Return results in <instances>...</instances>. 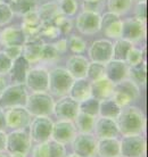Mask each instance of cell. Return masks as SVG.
<instances>
[{
    "label": "cell",
    "mask_w": 148,
    "mask_h": 157,
    "mask_svg": "<svg viewBox=\"0 0 148 157\" xmlns=\"http://www.w3.org/2000/svg\"><path fill=\"white\" fill-rule=\"evenodd\" d=\"M97 154L99 157L120 156V140L115 138H103L97 141Z\"/></svg>",
    "instance_id": "83f0119b"
},
{
    "label": "cell",
    "mask_w": 148,
    "mask_h": 157,
    "mask_svg": "<svg viewBox=\"0 0 148 157\" xmlns=\"http://www.w3.org/2000/svg\"><path fill=\"white\" fill-rule=\"evenodd\" d=\"M133 47V43L125 39H117L115 43H113V58L119 60H124L130 49Z\"/></svg>",
    "instance_id": "836d02e7"
},
{
    "label": "cell",
    "mask_w": 148,
    "mask_h": 157,
    "mask_svg": "<svg viewBox=\"0 0 148 157\" xmlns=\"http://www.w3.org/2000/svg\"><path fill=\"white\" fill-rule=\"evenodd\" d=\"M59 12L65 16H73L78 10V1L76 0H58Z\"/></svg>",
    "instance_id": "60d3db41"
},
{
    "label": "cell",
    "mask_w": 148,
    "mask_h": 157,
    "mask_svg": "<svg viewBox=\"0 0 148 157\" xmlns=\"http://www.w3.org/2000/svg\"><path fill=\"white\" fill-rule=\"evenodd\" d=\"M0 157H9L6 153H4V151H0Z\"/></svg>",
    "instance_id": "11a10c76"
},
{
    "label": "cell",
    "mask_w": 148,
    "mask_h": 157,
    "mask_svg": "<svg viewBox=\"0 0 148 157\" xmlns=\"http://www.w3.org/2000/svg\"><path fill=\"white\" fill-rule=\"evenodd\" d=\"M145 23L141 21L134 18H128L127 21H123L122 26V39H125L130 42L139 41L145 36Z\"/></svg>",
    "instance_id": "ac0fdd59"
},
{
    "label": "cell",
    "mask_w": 148,
    "mask_h": 157,
    "mask_svg": "<svg viewBox=\"0 0 148 157\" xmlns=\"http://www.w3.org/2000/svg\"><path fill=\"white\" fill-rule=\"evenodd\" d=\"M40 28H41V21L37 9L31 10L23 15V24H22V31L25 34L26 39H33L40 36Z\"/></svg>",
    "instance_id": "ffe728a7"
},
{
    "label": "cell",
    "mask_w": 148,
    "mask_h": 157,
    "mask_svg": "<svg viewBox=\"0 0 148 157\" xmlns=\"http://www.w3.org/2000/svg\"><path fill=\"white\" fill-rule=\"evenodd\" d=\"M43 41L39 38H33V39H26L25 43L23 44V51L22 55L25 57L30 64L38 63L40 62L41 57V50H42Z\"/></svg>",
    "instance_id": "cb8c5ba5"
},
{
    "label": "cell",
    "mask_w": 148,
    "mask_h": 157,
    "mask_svg": "<svg viewBox=\"0 0 148 157\" xmlns=\"http://www.w3.org/2000/svg\"><path fill=\"white\" fill-rule=\"evenodd\" d=\"M6 125L13 130L25 129L31 122V115L25 106H17L8 108L5 112Z\"/></svg>",
    "instance_id": "8fae6325"
},
{
    "label": "cell",
    "mask_w": 148,
    "mask_h": 157,
    "mask_svg": "<svg viewBox=\"0 0 148 157\" xmlns=\"http://www.w3.org/2000/svg\"><path fill=\"white\" fill-rule=\"evenodd\" d=\"M145 54L144 50H141L139 48L132 47L130 49V51L127 55V58H125V63L128 64L129 66H134V65H138V64L142 63L145 60Z\"/></svg>",
    "instance_id": "f35d334b"
},
{
    "label": "cell",
    "mask_w": 148,
    "mask_h": 157,
    "mask_svg": "<svg viewBox=\"0 0 148 157\" xmlns=\"http://www.w3.org/2000/svg\"><path fill=\"white\" fill-rule=\"evenodd\" d=\"M68 94L78 102L89 98L91 96V82L87 78H74L68 90Z\"/></svg>",
    "instance_id": "7402d4cb"
},
{
    "label": "cell",
    "mask_w": 148,
    "mask_h": 157,
    "mask_svg": "<svg viewBox=\"0 0 148 157\" xmlns=\"http://www.w3.org/2000/svg\"><path fill=\"white\" fill-rule=\"evenodd\" d=\"M75 26L83 34H95L98 31H100V15L95 10L86 9L76 17Z\"/></svg>",
    "instance_id": "30bf717a"
},
{
    "label": "cell",
    "mask_w": 148,
    "mask_h": 157,
    "mask_svg": "<svg viewBox=\"0 0 148 157\" xmlns=\"http://www.w3.org/2000/svg\"><path fill=\"white\" fill-rule=\"evenodd\" d=\"M91 157H95V156H91Z\"/></svg>",
    "instance_id": "91938a15"
},
{
    "label": "cell",
    "mask_w": 148,
    "mask_h": 157,
    "mask_svg": "<svg viewBox=\"0 0 148 157\" xmlns=\"http://www.w3.org/2000/svg\"><path fill=\"white\" fill-rule=\"evenodd\" d=\"M73 80L66 68L55 67L48 72V90L55 96H66Z\"/></svg>",
    "instance_id": "277c9868"
},
{
    "label": "cell",
    "mask_w": 148,
    "mask_h": 157,
    "mask_svg": "<svg viewBox=\"0 0 148 157\" xmlns=\"http://www.w3.org/2000/svg\"><path fill=\"white\" fill-rule=\"evenodd\" d=\"M146 151V141L141 134L123 136L120 141V156L142 157Z\"/></svg>",
    "instance_id": "52a82bcc"
},
{
    "label": "cell",
    "mask_w": 148,
    "mask_h": 157,
    "mask_svg": "<svg viewBox=\"0 0 148 157\" xmlns=\"http://www.w3.org/2000/svg\"><path fill=\"white\" fill-rule=\"evenodd\" d=\"M7 86V82H6V80L2 75H0V92L4 90L5 88Z\"/></svg>",
    "instance_id": "816d5d0a"
},
{
    "label": "cell",
    "mask_w": 148,
    "mask_h": 157,
    "mask_svg": "<svg viewBox=\"0 0 148 157\" xmlns=\"http://www.w3.org/2000/svg\"><path fill=\"white\" fill-rule=\"evenodd\" d=\"M59 56H60V54L56 50V48L54 47V44L43 43L40 62H45V63H49V64L55 63V62H57L59 59Z\"/></svg>",
    "instance_id": "74e56055"
},
{
    "label": "cell",
    "mask_w": 148,
    "mask_h": 157,
    "mask_svg": "<svg viewBox=\"0 0 148 157\" xmlns=\"http://www.w3.org/2000/svg\"><path fill=\"white\" fill-rule=\"evenodd\" d=\"M53 113L59 120L73 121L79 113V102L70 96H62V98L54 102Z\"/></svg>",
    "instance_id": "4fadbf2b"
},
{
    "label": "cell",
    "mask_w": 148,
    "mask_h": 157,
    "mask_svg": "<svg viewBox=\"0 0 148 157\" xmlns=\"http://www.w3.org/2000/svg\"><path fill=\"white\" fill-rule=\"evenodd\" d=\"M7 128L6 125V118H5V112L2 108H0V131H5Z\"/></svg>",
    "instance_id": "681fc988"
},
{
    "label": "cell",
    "mask_w": 148,
    "mask_h": 157,
    "mask_svg": "<svg viewBox=\"0 0 148 157\" xmlns=\"http://www.w3.org/2000/svg\"><path fill=\"white\" fill-rule=\"evenodd\" d=\"M121 110V107L114 101V99L111 98L103 99L99 101V112L98 115H100L103 117H109V118H116Z\"/></svg>",
    "instance_id": "f1b7e54d"
},
{
    "label": "cell",
    "mask_w": 148,
    "mask_h": 157,
    "mask_svg": "<svg viewBox=\"0 0 148 157\" xmlns=\"http://www.w3.org/2000/svg\"><path fill=\"white\" fill-rule=\"evenodd\" d=\"M65 157H80V156H78L76 154H71V155H67V156H65Z\"/></svg>",
    "instance_id": "9f6ffc18"
},
{
    "label": "cell",
    "mask_w": 148,
    "mask_h": 157,
    "mask_svg": "<svg viewBox=\"0 0 148 157\" xmlns=\"http://www.w3.org/2000/svg\"><path fill=\"white\" fill-rule=\"evenodd\" d=\"M137 1H142V0H137Z\"/></svg>",
    "instance_id": "6f0895ef"
},
{
    "label": "cell",
    "mask_w": 148,
    "mask_h": 157,
    "mask_svg": "<svg viewBox=\"0 0 148 157\" xmlns=\"http://www.w3.org/2000/svg\"><path fill=\"white\" fill-rule=\"evenodd\" d=\"M32 157H65V147L63 144L49 139L38 142L32 150Z\"/></svg>",
    "instance_id": "e0dca14e"
},
{
    "label": "cell",
    "mask_w": 148,
    "mask_h": 157,
    "mask_svg": "<svg viewBox=\"0 0 148 157\" xmlns=\"http://www.w3.org/2000/svg\"><path fill=\"white\" fill-rule=\"evenodd\" d=\"M27 96V88L24 83H14L12 86H7L0 92V108L8 109L12 107L25 106Z\"/></svg>",
    "instance_id": "3957f363"
},
{
    "label": "cell",
    "mask_w": 148,
    "mask_h": 157,
    "mask_svg": "<svg viewBox=\"0 0 148 157\" xmlns=\"http://www.w3.org/2000/svg\"><path fill=\"white\" fill-rule=\"evenodd\" d=\"M86 78L90 82L99 80V78H105V64L97 63V62H91L88 65Z\"/></svg>",
    "instance_id": "8d00e7d4"
},
{
    "label": "cell",
    "mask_w": 148,
    "mask_h": 157,
    "mask_svg": "<svg viewBox=\"0 0 148 157\" xmlns=\"http://www.w3.org/2000/svg\"><path fill=\"white\" fill-rule=\"evenodd\" d=\"M88 54L92 62L106 64L113 58V43L105 39L96 40L90 46Z\"/></svg>",
    "instance_id": "2e32d148"
},
{
    "label": "cell",
    "mask_w": 148,
    "mask_h": 157,
    "mask_svg": "<svg viewBox=\"0 0 148 157\" xmlns=\"http://www.w3.org/2000/svg\"><path fill=\"white\" fill-rule=\"evenodd\" d=\"M76 131L78 130L74 125L73 121L59 120L56 123H54V125H53L50 139L65 145V144H68V142L72 141V139L76 134Z\"/></svg>",
    "instance_id": "5bb4252c"
},
{
    "label": "cell",
    "mask_w": 148,
    "mask_h": 157,
    "mask_svg": "<svg viewBox=\"0 0 148 157\" xmlns=\"http://www.w3.org/2000/svg\"><path fill=\"white\" fill-rule=\"evenodd\" d=\"M127 78L132 81L139 88L144 86L145 83H146V63H145V60L142 63L138 64V65L129 66Z\"/></svg>",
    "instance_id": "f546056e"
},
{
    "label": "cell",
    "mask_w": 148,
    "mask_h": 157,
    "mask_svg": "<svg viewBox=\"0 0 148 157\" xmlns=\"http://www.w3.org/2000/svg\"><path fill=\"white\" fill-rule=\"evenodd\" d=\"M13 60L8 57L4 51H0V75L8 74V72L10 70Z\"/></svg>",
    "instance_id": "f6af8a7d"
},
{
    "label": "cell",
    "mask_w": 148,
    "mask_h": 157,
    "mask_svg": "<svg viewBox=\"0 0 148 157\" xmlns=\"http://www.w3.org/2000/svg\"><path fill=\"white\" fill-rule=\"evenodd\" d=\"M97 138L91 133H76L72 139L74 154L80 157H91L97 154Z\"/></svg>",
    "instance_id": "ba28073f"
},
{
    "label": "cell",
    "mask_w": 148,
    "mask_h": 157,
    "mask_svg": "<svg viewBox=\"0 0 148 157\" xmlns=\"http://www.w3.org/2000/svg\"><path fill=\"white\" fill-rule=\"evenodd\" d=\"M53 23L58 28L60 34H67L70 33L71 30L73 29V24H72V21L68 18V16H65L63 14H59L54 21Z\"/></svg>",
    "instance_id": "ab89813d"
},
{
    "label": "cell",
    "mask_w": 148,
    "mask_h": 157,
    "mask_svg": "<svg viewBox=\"0 0 148 157\" xmlns=\"http://www.w3.org/2000/svg\"><path fill=\"white\" fill-rule=\"evenodd\" d=\"M10 157H25V155H21V154H15V155H10Z\"/></svg>",
    "instance_id": "db71d44e"
},
{
    "label": "cell",
    "mask_w": 148,
    "mask_h": 157,
    "mask_svg": "<svg viewBox=\"0 0 148 157\" xmlns=\"http://www.w3.org/2000/svg\"><path fill=\"white\" fill-rule=\"evenodd\" d=\"M26 41L25 34L22 29L17 28H6L0 32V43L8 47V46H23Z\"/></svg>",
    "instance_id": "484cf974"
},
{
    "label": "cell",
    "mask_w": 148,
    "mask_h": 157,
    "mask_svg": "<svg viewBox=\"0 0 148 157\" xmlns=\"http://www.w3.org/2000/svg\"><path fill=\"white\" fill-rule=\"evenodd\" d=\"M88 65H89V62L86 57L81 55H73L67 60L66 70L73 78H86Z\"/></svg>",
    "instance_id": "d4e9b609"
},
{
    "label": "cell",
    "mask_w": 148,
    "mask_h": 157,
    "mask_svg": "<svg viewBox=\"0 0 148 157\" xmlns=\"http://www.w3.org/2000/svg\"><path fill=\"white\" fill-rule=\"evenodd\" d=\"M140 96L139 86L134 84L129 78H124L120 82L115 83L112 98L119 106L125 107L134 102Z\"/></svg>",
    "instance_id": "5b68a950"
},
{
    "label": "cell",
    "mask_w": 148,
    "mask_h": 157,
    "mask_svg": "<svg viewBox=\"0 0 148 157\" xmlns=\"http://www.w3.org/2000/svg\"><path fill=\"white\" fill-rule=\"evenodd\" d=\"M37 6V0H10L9 7L13 14L23 16L26 13L34 10Z\"/></svg>",
    "instance_id": "d6a6232c"
},
{
    "label": "cell",
    "mask_w": 148,
    "mask_h": 157,
    "mask_svg": "<svg viewBox=\"0 0 148 157\" xmlns=\"http://www.w3.org/2000/svg\"><path fill=\"white\" fill-rule=\"evenodd\" d=\"M53 44H54V47L56 48V50L58 51L60 55L64 54V52L67 50V48H68V43H67L66 39H60V40H58L57 42L53 43Z\"/></svg>",
    "instance_id": "c3c4849f"
},
{
    "label": "cell",
    "mask_w": 148,
    "mask_h": 157,
    "mask_svg": "<svg viewBox=\"0 0 148 157\" xmlns=\"http://www.w3.org/2000/svg\"><path fill=\"white\" fill-rule=\"evenodd\" d=\"M54 99L46 91L32 92L27 96L25 108L31 116H49L53 113Z\"/></svg>",
    "instance_id": "7a4b0ae2"
},
{
    "label": "cell",
    "mask_w": 148,
    "mask_h": 157,
    "mask_svg": "<svg viewBox=\"0 0 148 157\" xmlns=\"http://www.w3.org/2000/svg\"><path fill=\"white\" fill-rule=\"evenodd\" d=\"M30 137L31 140L38 142L47 141L51 138L54 122L48 116H34L30 122Z\"/></svg>",
    "instance_id": "9c48e42d"
},
{
    "label": "cell",
    "mask_w": 148,
    "mask_h": 157,
    "mask_svg": "<svg viewBox=\"0 0 148 157\" xmlns=\"http://www.w3.org/2000/svg\"><path fill=\"white\" fill-rule=\"evenodd\" d=\"M31 137L25 129H18L6 134V148L10 155H26L31 147Z\"/></svg>",
    "instance_id": "8992f818"
},
{
    "label": "cell",
    "mask_w": 148,
    "mask_h": 157,
    "mask_svg": "<svg viewBox=\"0 0 148 157\" xmlns=\"http://www.w3.org/2000/svg\"><path fill=\"white\" fill-rule=\"evenodd\" d=\"M40 36H43L48 38V39H57L60 36L58 28L55 25L53 22H46V23H41V28H40Z\"/></svg>",
    "instance_id": "b9f144b4"
},
{
    "label": "cell",
    "mask_w": 148,
    "mask_h": 157,
    "mask_svg": "<svg viewBox=\"0 0 148 157\" xmlns=\"http://www.w3.org/2000/svg\"><path fill=\"white\" fill-rule=\"evenodd\" d=\"M133 0H107V7L111 13L122 15L130 10Z\"/></svg>",
    "instance_id": "d590c367"
},
{
    "label": "cell",
    "mask_w": 148,
    "mask_h": 157,
    "mask_svg": "<svg viewBox=\"0 0 148 157\" xmlns=\"http://www.w3.org/2000/svg\"><path fill=\"white\" fill-rule=\"evenodd\" d=\"M99 101L100 100L90 96L89 98L79 102V112L86 113V114L96 117V116H98V112H99Z\"/></svg>",
    "instance_id": "e575fe53"
},
{
    "label": "cell",
    "mask_w": 148,
    "mask_h": 157,
    "mask_svg": "<svg viewBox=\"0 0 148 157\" xmlns=\"http://www.w3.org/2000/svg\"><path fill=\"white\" fill-rule=\"evenodd\" d=\"M119 133L123 136L141 134L145 129V115L140 108L134 106L122 107L115 118Z\"/></svg>",
    "instance_id": "6da1fadb"
},
{
    "label": "cell",
    "mask_w": 148,
    "mask_h": 157,
    "mask_svg": "<svg viewBox=\"0 0 148 157\" xmlns=\"http://www.w3.org/2000/svg\"><path fill=\"white\" fill-rule=\"evenodd\" d=\"M39 14L40 21L41 23H46V22H53V21L62 13L59 12L58 5L55 2H48V4H43L39 9L37 10Z\"/></svg>",
    "instance_id": "1f68e13d"
},
{
    "label": "cell",
    "mask_w": 148,
    "mask_h": 157,
    "mask_svg": "<svg viewBox=\"0 0 148 157\" xmlns=\"http://www.w3.org/2000/svg\"><path fill=\"white\" fill-rule=\"evenodd\" d=\"M13 15L14 14L9 7V4L0 1V25H5V24L9 23L13 18Z\"/></svg>",
    "instance_id": "ee69618b"
},
{
    "label": "cell",
    "mask_w": 148,
    "mask_h": 157,
    "mask_svg": "<svg viewBox=\"0 0 148 157\" xmlns=\"http://www.w3.org/2000/svg\"><path fill=\"white\" fill-rule=\"evenodd\" d=\"M129 65L124 60L112 58L105 64V76L113 83H117L127 78Z\"/></svg>",
    "instance_id": "d6986e66"
},
{
    "label": "cell",
    "mask_w": 148,
    "mask_h": 157,
    "mask_svg": "<svg viewBox=\"0 0 148 157\" xmlns=\"http://www.w3.org/2000/svg\"><path fill=\"white\" fill-rule=\"evenodd\" d=\"M29 70H30V63L22 55L13 60L8 74L10 75L12 80L15 83H24Z\"/></svg>",
    "instance_id": "4316f807"
},
{
    "label": "cell",
    "mask_w": 148,
    "mask_h": 157,
    "mask_svg": "<svg viewBox=\"0 0 148 157\" xmlns=\"http://www.w3.org/2000/svg\"><path fill=\"white\" fill-rule=\"evenodd\" d=\"M134 15H136L137 20L141 21V22H146V0L142 1H138L134 8Z\"/></svg>",
    "instance_id": "bcb514c9"
},
{
    "label": "cell",
    "mask_w": 148,
    "mask_h": 157,
    "mask_svg": "<svg viewBox=\"0 0 148 157\" xmlns=\"http://www.w3.org/2000/svg\"><path fill=\"white\" fill-rule=\"evenodd\" d=\"M122 26L123 21H121L120 16L114 13H106L100 16V29L107 38L112 39H121Z\"/></svg>",
    "instance_id": "9a60e30c"
},
{
    "label": "cell",
    "mask_w": 148,
    "mask_h": 157,
    "mask_svg": "<svg viewBox=\"0 0 148 157\" xmlns=\"http://www.w3.org/2000/svg\"><path fill=\"white\" fill-rule=\"evenodd\" d=\"M6 148V133L5 131H0V151H4Z\"/></svg>",
    "instance_id": "f907efd6"
},
{
    "label": "cell",
    "mask_w": 148,
    "mask_h": 157,
    "mask_svg": "<svg viewBox=\"0 0 148 157\" xmlns=\"http://www.w3.org/2000/svg\"><path fill=\"white\" fill-rule=\"evenodd\" d=\"M94 131L96 137L99 139L103 138H115L119 134L116 122L114 118L109 117H98L95 121Z\"/></svg>",
    "instance_id": "44dd1931"
},
{
    "label": "cell",
    "mask_w": 148,
    "mask_h": 157,
    "mask_svg": "<svg viewBox=\"0 0 148 157\" xmlns=\"http://www.w3.org/2000/svg\"><path fill=\"white\" fill-rule=\"evenodd\" d=\"M83 1H86L87 4H97V2H99L101 0H83Z\"/></svg>",
    "instance_id": "f5cc1de1"
},
{
    "label": "cell",
    "mask_w": 148,
    "mask_h": 157,
    "mask_svg": "<svg viewBox=\"0 0 148 157\" xmlns=\"http://www.w3.org/2000/svg\"><path fill=\"white\" fill-rule=\"evenodd\" d=\"M23 46H8V47H5L4 52L9 57V58L14 60L17 57L22 56V51H23Z\"/></svg>",
    "instance_id": "7dc6e473"
},
{
    "label": "cell",
    "mask_w": 148,
    "mask_h": 157,
    "mask_svg": "<svg viewBox=\"0 0 148 157\" xmlns=\"http://www.w3.org/2000/svg\"><path fill=\"white\" fill-rule=\"evenodd\" d=\"M25 86L32 92H41L48 90V71L43 67H34L27 71Z\"/></svg>",
    "instance_id": "7c38bea8"
},
{
    "label": "cell",
    "mask_w": 148,
    "mask_h": 157,
    "mask_svg": "<svg viewBox=\"0 0 148 157\" xmlns=\"http://www.w3.org/2000/svg\"><path fill=\"white\" fill-rule=\"evenodd\" d=\"M67 43H68V48L71 49V51L74 52L75 55H80L87 48L86 41L80 36H71L70 40H67Z\"/></svg>",
    "instance_id": "7bdbcfd3"
},
{
    "label": "cell",
    "mask_w": 148,
    "mask_h": 157,
    "mask_svg": "<svg viewBox=\"0 0 148 157\" xmlns=\"http://www.w3.org/2000/svg\"><path fill=\"white\" fill-rule=\"evenodd\" d=\"M115 83H113L111 80L106 78H99L91 82V97L103 100V99L111 98L114 91Z\"/></svg>",
    "instance_id": "603a6c76"
},
{
    "label": "cell",
    "mask_w": 148,
    "mask_h": 157,
    "mask_svg": "<svg viewBox=\"0 0 148 157\" xmlns=\"http://www.w3.org/2000/svg\"><path fill=\"white\" fill-rule=\"evenodd\" d=\"M116 157H122V156H116Z\"/></svg>",
    "instance_id": "680465c9"
},
{
    "label": "cell",
    "mask_w": 148,
    "mask_h": 157,
    "mask_svg": "<svg viewBox=\"0 0 148 157\" xmlns=\"http://www.w3.org/2000/svg\"><path fill=\"white\" fill-rule=\"evenodd\" d=\"M73 121H75L74 125H75L76 130H79L80 132H82V133H91L94 131L96 117L86 114V113L79 112L78 115L75 116Z\"/></svg>",
    "instance_id": "4dcf8cb0"
}]
</instances>
